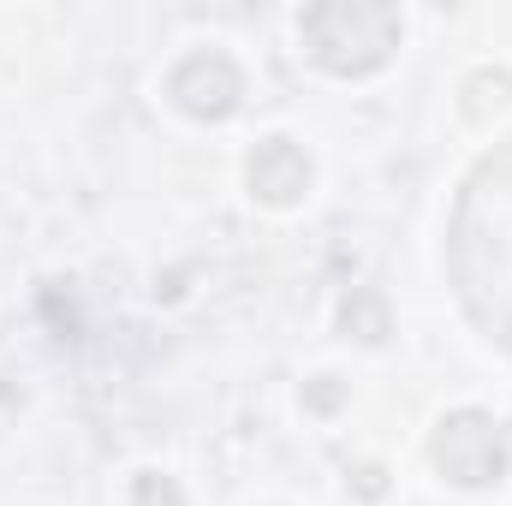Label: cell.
Here are the masks:
<instances>
[{
  "label": "cell",
  "mask_w": 512,
  "mask_h": 506,
  "mask_svg": "<svg viewBox=\"0 0 512 506\" xmlns=\"http://www.w3.org/2000/svg\"><path fill=\"white\" fill-rule=\"evenodd\" d=\"M447 274L465 316L501 352H512V143L477 161V173L453 203Z\"/></svg>",
  "instance_id": "1"
},
{
  "label": "cell",
  "mask_w": 512,
  "mask_h": 506,
  "mask_svg": "<svg viewBox=\"0 0 512 506\" xmlns=\"http://www.w3.org/2000/svg\"><path fill=\"white\" fill-rule=\"evenodd\" d=\"M435 465H441L453 483L483 489V483H495V477L507 471V447H501V435H495V423H489L483 411H459V417H447L441 435H435Z\"/></svg>",
  "instance_id": "3"
},
{
  "label": "cell",
  "mask_w": 512,
  "mask_h": 506,
  "mask_svg": "<svg viewBox=\"0 0 512 506\" xmlns=\"http://www.w3.org/2000/svg\"><path fill=\"white\" fill-rule=\"evenodd\" d=\"M304 185H310V161H304L298 143L268 137L251 155V191L262 203H292V197H304Z\"/></svg>",
  "instance_id": "5"
},
{
  "label": "cell",
  "mask_w": 512,
  "mask_h": 506,
  "mask_svg": "<svg viewBox=\"0 0 512 506\" xmlns=\"http://www.w3.org/2000/svg\"><path fill=\"white\" fill-rule=\"evenodd\" d=\"M167 90H173V102H179L185 114H197V120H227V114L239 108V96H245V78H239V66H233L227 54H191V60L173 66Z\"/></svg>",
  "instance_id": "4"
},
{
  "label": "cell",
  "mask_w": 512,
  "mask_h": 506,
  "mask_svg": "<svg viewBox=\"0 0 512 506\" xmlns=\"http://www.w3.org/2000/svg\"><path fill=\"white\" fill-rule=\"evenodd\" d=\"M298 36L310 60H322L328 72L364 78L399 48V12L393 6H310L298 18Z\"/></svg>",
  "instance_id": "2"
}]
</instances>
